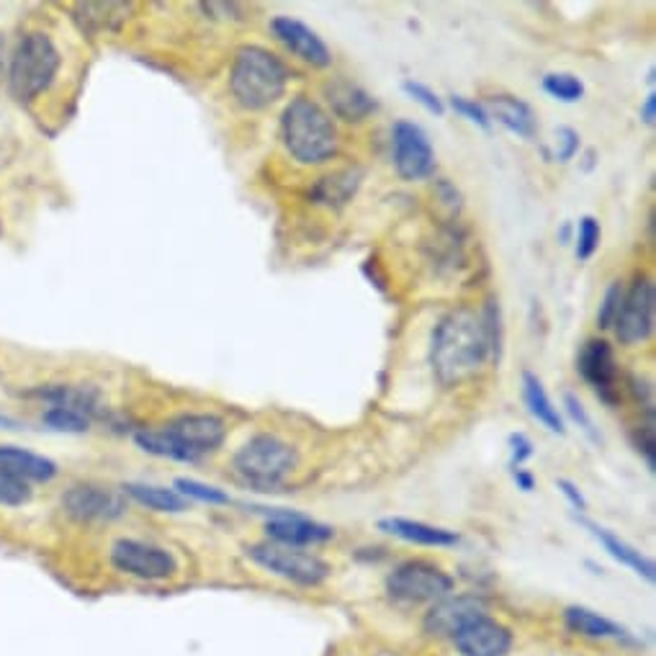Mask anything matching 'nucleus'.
<instances>
[{"label":"nucleus","mask_w":656,"mask_h":656,"mask_svg":"<svg viewBox=\"0 0 656 656\" xmlns=\"http://www.w3.org/2000/svg\"><path fill=\"white\" fill-rule=\"evenodd\" d=\"M490 361L482 316L474 309H453L432 330L430 363L438 381L443 386H459L474 378Z\"/></svg>","instance_id":"obj_1"},{"label":"nucleus","mask_w":656,"mask_h":656,"mask_svg":"<svg viewBox=\"0 0 656 656\" xmlns=\"http://www.w3.org/2000/svg\"><path fill=\"white\" fill-rule=\"evenodd\" d=\"M281 142L299 165H322L340 150L337 123L316 100L297 96L281 114Z\"/></svg>","instance_id":"obj_2"},{"label":"nucleus","mask_w":656,"mask_h":656,"mask_svg":"<svg viewBox=\"0 0 656 656\" xmlns=\"http://www.w3.org/2000/svg\"><path fill=\"white\" fill-rule=\"evenodd\" d=\"M289 85V67L281 57L258 44L239 46L229 69V90L247 111H262L283 98Z\"/></svg>","instance_id":"obj_3"},{"label":"nucleus","mask_w":656,"mask_h":656,"mask_svg":"<svg viewBox=\"0 0 656 656\" xmlns=\"http://www.w3.org/2000/svg\"><path fill=\"white\" fill-rule=\"evenodd\" d=\"M232 466L245 484L268 492L281 486L293 474V469L299 466V453L273 432H260L237 448Z\"/></svg>","instance_id":"obj_4"},{"label":"nucleus","mask_w":656,"mask_h":656,"mask_svg":"<svg viewBox=\"0 0 656 656\" xmlns=\"http://www.w3.org/2000/svg\"><path fill=\"white\" fill-rule=\"evenodd\" d=\"M60 50L44 31H31L15 44L8 65V85L19 100H34L50 90L60 73Z\"/></svg>","instance_id":"obj_5"},{"label":"nucleus","mask_w":656,"mask_h":656,"mask_svg":"<svg viewBox=\"0 0 656 656\" xmlns=\"http://www.w3.org/2000/svg\"><path fill=\"white\" fill-rule=\"evenodd\" d=\"M245 556L255 567L297 587H320L332 574V567L320 553H312L309 548L273 544V540L245 546Z\"/></svg>","instance_id":"obj_6"},{"label":"nucleus","mask_w":656,"mask_h":656,"mask_svg":"<svg viewBox=\"0 0 656 656\" xmlns=\"http://www.w3.org/2000/svg\"><path fill=\"white\" fill-rule=\"evenodd\" d=\"M453 577L424 559L401 561L386 574V592L401 605H432L453 594Z\"/></svg>","instance_id":"obj_7"},{"label":"nucleus","mask_w":656,"mask_h":656,"mask_svg":"<svg viewBox=\"0 0 656 656\" xmlns=\"http://www.w3.org/2000/svg\"><path fill=\"white\" fill-rule=\"evenodd\" d=\"M108 561L119 574L142 579V582H165L181 571L178 556L170 548L142 538L114 540Z\"/></svg>","instance_id":"obj_8"},{"label":"nucleus","mask_w":656,"mask_h":656,"mask_svg":"<svg viewBox=\"0 0 656 656\" xmlns=\"http://www.w3.org/2000/svg\"><path fill=\"white\" fill-rule=\"evenodd\" d=\"M391 162L401 181H424L435 173V150L420 123L399 119L391 127Z\"/></svg>","instance_id":"obj_9"},{"label":"nucleus","mask_w":656,"mask_h":656,"mask_svg":"<svg viewBox=\"0 0 656 656\" xmlns=\"http://www.w3.org/2000/svg\"><path fill=\"white\" fill-rule=\"evenodd\" d=\"M62 509L75 523L93 525V523H114L127 515L129 502L127 494L111 486L98 484H75L62 494Z\"/></svg>","instance_id":"obj_10"},{"label":"nucleus","mask_w":656,"mask_h":656,"mask_svg":"<svg viewBox=\"0 0 656 656\" xmlns=\"http://www.w3.org/2000/svg\"><path fill=\"white\" fill-rule=\"evenodd\" d=\"M252 513H260L266 517V536L273 544L297 546V548H312L335 538V528L327 523L312 520V517L297 513V509L283 507H250Z\"/></svg>","instance_id":"obj_11"},{"label":"nucleus","mask_w":656,"mask_h":656,"mask_svg":"<svg viewBox=\"0 0 656 656\" xmlns=\"http://www.w3.org/2000/svg\"><path fill=\"white\" fill-rule=\"evenodd\" d=\"M656 322V291L648 278H638L636 283L625 291L621 314L613 324L615 337L621 345L646 343L654 332Z\"/></svg>","instance_id":"obj_12"},{"label":"nucleus","mask_w":656,"mask_h":656,"mask_svg":"<svg viewBox=\"0 0 656 656\" xmlns=\"http://www.w3.org/2000/svg\"><path fill=\"white\" fill-rule=\"evenodd\" d=\"M577 370L584 378L587 386L598 394L600 401H605L607 407H615L621 401V389H617V361L615 351L607 340L590 337L582 345V351L577 355Z\"/></svg>","instance_id":"obj_13"},{"label":"nucleus","mask_w":656,"mask_h":656,"mask_svg":"<svg viewBox=\"0 0 656 656\" xmlns=\"http://www.w3.org/2000/svg\"><path fill=\"white\" fill-rule=\"evenodd\" d=\"M162 428L191 455L193 463H198L208 453L219 451L224 438H227V424H224L222 417L208 412L178 415L168 424H162Z\"/></svg>","instance_id":"obj_14"},{"label":"nucleus","mask_w":656,"mask_h":656,"mask_svg":"<svg viewBox=\"0 0 656 656\" xmlns=\"http://www.w3.org/2000/svg\"><path fill=\"white\" fill-rule=\"evenodd\" d=\"M459 656H507L515 646L513 631L492 615H478L451 636Z\"/></svg>","instance_id":"obj_15"},{"label":"nucleus","mask_w":656,"mask_h":656,"mask_svg":"<svg viewBox=\"0 0 656 656\" xmlns=\"http://www.w3.org/2000/svg\"><path fill=\"white\" fill-rule=\"evenodd\" d=\"M486 615V602L478 594H448V598L432 602L422 617V631L435 638H451L455 631Z\"/></svg>","instance_id":"obj_16"},{"label":"nucleus","mask_w":656,"mask_h":656,"mask_svg":"<svg viewBox=\"0 0 656 656\" xmlns=\"http://www.w3.org/2000/svg\"><path fill=\"white\" fill-rule=\"evenodd\" d=\"M270 31L289 50L293 57L307 62L316 69H324L332 65V52L324 39L316 34L312 26H307L304 21L293 19V15H276L270 21Z\"/></svg>","instance_id":"obj_17"},{"label":"nucleus","mask_w":656,"mask_h":656,"mask_svg":"<svg viewBox=\"0 0 656 656\" xmlns=\"http://www.w3.org/2000/svg\"><path fill=\"white\" fill-rule=\"evenodd\" d=\"M322 93L327 98L332 114L351 123L368 119L378 108L376 98L366 88H361L358 83L347 80V77H332V80L322 85Z\"/></svg>","instance_id":"obj_18"},{"label":"nucleus","mask_w":656,"mask_h":656,"mask_svg":"<svg viewBox=\"0 0 656 656\" xmlns=\"http://www.w3.org/2000/svg\"><path fill=\"white\" fill-rule=\"evenodd\" d=\"M378 530L386 536L405 540L412 546L424 548H451L461 544V536L455 530L440 528V525H430L422 520H412V517H381L376 525Z\"/></svg>","instance_id":"obj_19"},{"label":"nucleus","mask_w":656,"mask_h":656,"mask_svg":"<svg viewBox=\"0 0 656 656\" xmlns=\"http://www.w3.org/2000/svg\"><path fill=\"white\" fill-rule=\"evenodd\" d=\"M563 625L569 633L592 641H623V644H636V638L623 628L621 623L610 621V617L600 615L598 610H590L584 605H569L563 610Z\"/></svg>","instance_id":"obj_20"},{"label":"nucleus","mask_w":656,"mask_h":656,"mask_svg":"<svg viewBox=\"0 0 656 656\" xmlns=\"http://www.w3.org/2000/svg\"><path fill=\"white\" fill-rule=\"evenodd\" d=\"M577 523L582 525V528L590 530V536L598 540V544L605 548V551L613 556V559L617 563H623V567H628L631 571H636V574L641 579H646L648 584H654L656 579V567L654 561L648 559V556H644L638 551V548H633L631 544H625V540L621 536H615L613 530L602 528V525L592 523V520H584V517H577Z\"/></svg>","instance_id":"obj_21"},{"label":"nucleus","mask_w":656,"mask_h":656,"mask_svg":"<svg viewBox=\"0 0 656 656\" xmlns=\"http://www.w3.org/2000/svg\"><path fill=\"white\" fill-rule=\"evenodd\" d=\"M0 469L11 471L26 484H50L60 474L57 463L21 445H0Z\"/></svg>","instance_id":"obj_22"},{"label":"nucleus","mask_w":656,"mask_h":656,"mask_svg":"<svg viewBox=\"0 0 656 656\" xmlns=\"http://www.w3.org/2000/svg\"><path fill=\"white\" fill-rule=\"evenodd\" d=\"M486 114H490L492 123L497 121L499 127H505L509 135H517L520 139H533L538 131V121L533 108L525 104V100L507 96V93H499V96H492L484 104Z\"/></svg>","instance_id":"obj_23"},{"label":"nucleus","mask_w":656,"mask_h":656,"mask_svg":"<svg viewBox=\"0 0 656 656\" xmlns=\"http://www.w3.org/2000/svg\"><path fill=\"white\" fill-rule=\"evenodd\" d=\"M523 399L528 412L533 415V420H538L548 432H553V435H563V432H567V428H563V417L559 415V407L553 405L544 381H540L533 370H525L523 374Z\"/></svg>","instance_id":"obj_24"},{"label":"nucleus","mask_w":656,"mask_h":656,"mask_svg":"<svg viewBox=\"0 0 656 656\" xmlns=\"http://www.w3.org/2000/svg\"><path fill=\"white\" fill-rule=\"evenodd\" d=\"M361 178H363L361 170H353V168L340 170V173H332V175H324L314 183L312 198L316 201V204H324L330 208L345 206L347 201L355 196V191H358Z\"/></svg>","instance_id":"obj_25"},{"label":"nucleus","mask_w":656,"mask_h":656,"mask_svg":"<svg viewBox=\"0 0 656 656\" xmlns=\"http://www.w3.org/2000/svg\"><path fill=\"white\" fill-rule=\"evenodd\" d=\"M123 494L129 499H135L137 505H142L152 513H185L189 509V499H183L173 486H158V484H123Z\"/></svg>","instance_id":"obj_26"},{"label":"nucleus","mask_w":656,"mask_h":656,"mask_svg":"<svg viewBox=\"0 0 656 656\" xmlns=\"http://www.w3.org/2000/svg\"><path fill=\"white\" fill-rule=\"evenodd\" d=\"M39 399H44L46 405H62V407H75L85 415L98 412V391L93 386H69V384H54L44 386V389L34 391Z\"/></svg>","instance_id":"obj_27"},{"label":"nucleus","mask_w":656,"mask_h":656,"mask_svg":"<svg viewBox=\"0 0 656 656\" xmlns=\"http://www.w3.org/2000/svg\"><path fill=\"white\" fill-rule=\"evenodd\" d=\"M135 445L139 451L154 455V459L178 461V463H193L191 455L175 443L173 435L165 428H139L135 432Z\"/></svg>","instance_id":"obj_28"},{"label":"nucleus","mask_w":656,"mask_h":656,"mask_svg":"<svg viewBox=\"0 0 656 656\" xmlns=\"http://www.w3.org/2000/svg\"><path fill=\"white\" fill-rule=\"evenodd\" d=\"M77 19L83 21V29L104 31V29H119L127 21V13L131 6L127 3H80L75 8Z\"/></svg>","instance_id":"obj_29"},{"label":"nucleus","mask_w":656,"mask_h":656,"mask_svg":"<svg viewBox=\"0 0 656 656\" xmlns=\"http://www.w3.org/2000/svg\"><path fill=\"white\" fill-rule=\"evenodd\" d=\"M42 422L54 432H67V435H83V432L90 430L93 417L80 412L75 407H62V405H46L42 412Z\"/></svg>","instance_id":"obj_30"},{"label":"nucleus","mask_w":656,"mask_h":656,"mask_svg":"<svg viewBox=\"0 0 656 656\" xmlns=\"http://www.w3.org/2000/svg\"><path fill=\"white\" fill-rule=\"evenodd\" d=\"M173 490L181 494L183 499L189 502H204V505H229L232 497L224 490H219V486L214 484H206V482H198V478H189V476H178Z\"/></svg>","instance_id":"obj_31"},{"label":"nucleus","mask_w":656,"mask_h":656,"mask_svg":"<svg viewBox=\"0 0 656 656\" xmlns=\"http://www.w3.org/2000/svg\"><path fill=\"white\" fill-rule=\"evenodd\" d=\"M540 85L548 96L561 100V104H577L587 93L584 80L574 73H548Z\"/></svg>","instance_id":"obj_32"},{"label":"nucleus","mask_w":656,"mask_h":656,"mask_svg":"<svg viewBox=\"0 0 656 656\" xmlns=\"http://www.w3.org/2000/svg\"><path fill=\"white\" fill-rule=\"evenodd\" d=\"M482 327H484V337H486V345H490V361L499 363V355H502V343H505V327H502V309H499V301L490 297L486 299V304L482 309Z\"/></svg>","instance_id":"obj_33"},{"label":"nucleus","mask_w":656,"mask_h":656,"mask_svg":"<svg viewBox=\"0 0 656 656\" xmlns=\"http://www.w3.org/2000/svg\"><path fill=\"white\" fill-rule=\"evenodd\" d=\"M600 239H602V227H600V222L594 219L592 214L582 216V219H579V224H577V235H574V243H577L574 255H577V260H579V262H587V260H590L592 255L598 252Z\"/></svg>","instance_id":"obj_34"},{"label":"nucleus","mask_w":656,"mask_h":656,"mask_svg":"<svg viewBox=\"0 0 656 656\" xmlns=\"http://www.w3.org/2000/svg\"><path fill=\"white\" fill-rule=\"evenodd\" d=\"M31 484L21 482L11 471L0 469V507H23L31 502Z\"/></svg>","instance_id":"obj_35"},{"label":"nucleus","mask_w":656,"mask_h":656,"mask_svg":"<svg viewBox=\"0 0 656 656\" xmlns=\"http://www.w3.org/2000/svg\"><path fill=\"white\" fill-rule=\"evenodd\" d=\"M563 409H567V415H569V420L577 424L579 430L584 432L587 438L592 440V443H602V435H600V430L594 428V420L590 417V412H587V407H584V401L577 397L574 391H567L563 394Z\"/></svg>","instance_id":"obj_36"},{"label":"nucleus","mask_w":656,"mask_h":656,"mask_svg":"<svg viewBox=\"0 0 656 656\" xmlns=\"http://www.w3.org/2000/svg\"><path fill=\"white\" fill-rule=\"evenodd\" d=\"M401 90H405L407 96L415 100V104H420L428 114L438 116V119H440V116H445V104H443V98H440L438 93L430 88V85H424V83H420V80H412V77H409V80L401 83Z\"/></svg>","instance_id":"obj_37"},{"label":"nucleus","mask_w":656,"mask_h":656,"mask_svg":"<svg viewBox=\"0 0 656 656\" xmlns=\"http://www.w3.org/2000/svg\"><path fill=\"white\" fill-rule=\"evenodd\" d=\"M623 297H625V289L621 286V281H613L607 286L605 297H602L600 309H598V327L600 330H613L617 314H621Z\"/></svg>","instance_id":"obj_38"},{"label":"nucleus","mask_w":656,"mask_h":656,"mask_svg":"<svg viewBox=\"0 0 656 656\" xmlns=\"http://www.w3.org/2000/svg\"><path fill=\"white\" fill-rule=\"evenodd\" d=\"M448 104H451L453 111L459 114V116H463V119L471 121V123H476L478 129H484V131L492 129L490 114H486L484 104H478V100L466 98V96H451V100H448Z\"/></svg>","instance_id":"obj_39"},{"label":"nucleus","mask_w":656,"mask_h":656,"mask_svg":"<svg viewBox=\"0 0 656 656\" xmlns=\"http://www.w3.org/2000/svg\"><path fill=\"white\" fill-rule=\"evenodd\" d=\"M579 150H582V137H579L577 129L571 127L556 129V160L559 162L574 160Z\"/></svg>","instance_id":"obj_40"},{"label":"nucleus","mask_w":656,"mask_h":656,"mask_svg":"<svg viewBox=\"0 0 656 656\" xmlns=\"http://www.w3.org/2000/svg\"><path fill=\"white\" fill-rule=\"evenodd\" d=\"M633 445H636V451L644 455L648 469H656V430H654V422L648 424H641V428H636V432H633Z\"/></svg>","instance_id":"obj_41"},{"label":"nucleus","mask_w":656,"mask_h":656,"mask_svg":"<svg viewBox=\"0 0 656 656\" xmlns=\"http://www.w3.org/2000/svg\"><path fill=\"white\" fill-rule=\"evenodd\" d=\"M507 445H509V466L513 469H520L523 463L533 455V440L525 435V432H513V435L507 438Z\"/></svg>","instance_id":"obj_42"},{"label":"nucleus","mask_w":656,"mask_h":656,"mask_svg":"<svg viewBox=\"0 0 656 656\" xmlns=\"http://www.w3.org/2000/svg\"><path fill=\"white\" fill-rule=\"evenodd\" d=\"M556 486H559V492L563 494V497H567L571 509H577V513H584V509H587V497L582 494V490H579V486L574 482H571V478H559V482H556Z\"/></svg>","instance_id":"obj_43"},{"label":"nucleus","mask_w":656,"mask_h":656,"mask_svg":"<svg viewBox=\"0 0 656 656\" xmlns=\"http://www.w3.org/2000/svg\"><path fill=\"white\" fill-rule=\"evenodd\" d=\"M438 193H443V204H448L451 208H461V193L453 183L438 181Z\"/></svg>","instance_id":"obj_44"},{"label":"nucleus","mask_w":656,"mask_h":656,"mask_svg":"<svg viewBox=\"0 0 656 656\" xmlns=\"http://www.w3.org/2000/svg\"><path fill=\"white\" fill-rule=\"evenodd\" d=\"M513 478H515V484H517V490H523V492H533L536 490V476L530 474L528 469H513Z\"/></svg>","instance_id":"obj_45"},{"label":"nucleus","mask_w":656,"mask_h":656,"mask_svg":"<svg viewBox=\"0 0 656 656\" xmlns=\"http://www.w3.org/2000/svg\"><path fill=\"white\" fill-rule=\"evenodd\" d=\"M638 116H641V121L646 123V127H654V119H656V93H654V90L646 96V100H644V106H641Z\"/></svg>","instance_id":"obj_46"},{"label":"nucleus","mask_w":656,"mask_h":656,"mask_svg":"<svg viewBox=\"0 0 656 656\" xmlns=\"http://www.w3.org/2000/svg\"><path fill=\"white\" fill-rule=\"evenodd\" d=\"M556 237H559L561 245H569L571 243V222H563L561 229L556 232Z\"/></svg>","instance_id":"obj_47"}]
</instances>
